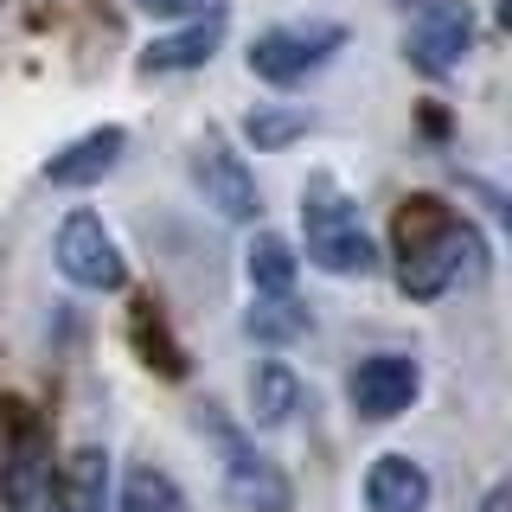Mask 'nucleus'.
I'll list each match as a JSON object with an SVG mask.
<instances>
[{
    "label": "nucleus",
    "mask_w": 512,
    "mask_h": 512,
    "mask_svg": "<svg viewBox=\"0 0 512 512\" xmlns=\"http://www.w3.org/2000/svg\"><path fill=\"white\" fill-rule=\"evenodd\" d=\"M250 333L256 340H301V333H308V314L295 308V301H256L250 308Z\"/></svg>",
    "instance_id": "obj_17"
},
{
    "label": "nucleus",
    "mask_w": 512,
    "mask_h": 512,
    "mask_svg": "<svg viewBox=\"0 0 512 512\" xmlns=\"http://www.w3.org/2000/svg\"><path fill=\"white\" fill-rule=\"evenodd\" d=\"M416 391H423V372H416V359H404V352L359 359V372H352V410H359L365 423H391V416H404L416 404Z\"/></svg>",
    "instance_id": "obj_6"
},
{
    "label": "nucleus",
    "mask_w": 512,
    "mask_h": 512,
    "mask_svg": "<svg viewBox=\"0 0 512 512\" xmlns=\"http://www.w3.org/2000/svg\"><path fill=\"white\" fill-rule=\"evenodd\" d=\"M468 45H474V13H468V0H423V13L410 20L404 52H410L416 71L448 77L461 58H468Z\"/></svg>",
    "instance_id": "obj_4"
},
{
    "label": "nucleus",
    "mask_w": 512,
    "mask_h": 512,
    "mask_svg": "<svg viewBox=\"0 0 512 512\" xmlns=\"http://www.w3.org/2000/svg\"><path fill=\"white\" fill-rule=\"evenodd\" d=\"M480 512H512V487H493V493H487V506H480Z\"/></svg>",
    "instance_id": "obj_20"
},
{
    "label": "nucleus",
    "mask_w": 512,
    "mask_h": 512,
    "mask_svg": "<svg viewBox=\"0 0 512 512\" xmlns=\"http://www.w3.org/2000/svg\"><path fill=\"white\" fill-rule=\"evenodd\" d=\"M301 231H308V256L327 269V276H372V269H378V250H372V237H365L359 212H352L333 186L308 192V205H301Z\"/></svg>",
    "instance_id": "obj_2"
},
{
    "label": "nucleus",
    "mask_w": 512,
    "mask_h": 512,
    "mask_svg": "<svg viewBox=\"0 0 512 512\" xmlns=\"http://www.w3.org/2000/svg\"><path fill=\"white\" fill-rule=\"evenodd\" d=\"M244 128H250V141H256V148H282V141L308 135V116H301V109H256V116H250Z\"/></svg>",
    "instance_id": "obj_18"
},
{
    "label": "nucleus",
    "mask_w": 512,
    "mask_h": 512,
    "mask_svg": "<svg viewBox=\"0 0 512 512\" xmlns=\"http://www.w3.org/2000/svg\"><path fill=\"white\" fill-rule=\"evenodd\" d=\"M250 288H256L263 301H282L288 288H295V250H288L282 237L263 231V237L250 244Z\"/></svg>",
    "instance_id": "obj_15"
},
{
    "label": "nucleus",
    "mask_w": 512,
    "mask_h": 512,
    "mask_svg": "<svg viewBox=\"0 0 512 512\" xmlns=\"http://www.w3.org/2000/svg\"><path fill=\"white\" fill-rule=\"evenodd\" d=\"M192 180H199L205 205H218L231 224L256 218V180H250V167L224 148V141H199V148H192Z\"/></svg>",
    "instance_id": "obj_8"
},
{
    "label": "nucleus",
    "mask_w": 512,
    "mask_h": 512,
    "mask_svg": "<svg viewBox=\"0 0 512 512\" xmlns=\"http://www.w3.org/2000/svg\"><path fill=\"white\" fill-rule=\"evenodd\" d=\"M365 506L372 512H423L429 506V474L410 455H378L365 474Z\"/></svg>",
    "instance_id": "obj_10"
},
{
    "label": "nucleus",
    "mask_w": 512,
    "mask_h": 512,
    "mask_svg": "<svg viewBox=\"0 0 512 512\" xmlns=\"http://www.w3.org/2000/svg\"><path fill=\"white\" fill-rule=\"evenodd\" d=\"M58 269L77 288H122V276H128L116 237L103 231V218H96V212H71V218H64V231H58Z\"/></svg>",
    "instance_id": "obj_5"
},
{
    "label": "nucleus",
    "mask_w": 512,
    "mask_h": 512,
    "mask_svg": "<svg viewBox=\"0 0 512 512\" xmlns=\"http://www.w3.org/2000/svg\"><path fill=\"white\" fill-rule=\"evenodd\" d=\"M58 512H109V455L77 448L58 474Z\"/></svg>",
    "instance_id": "obj_12"
},
{
    "label": "nucleus",
    "mask_w": 512,
    "mask_h": 512,
    "mask_svg": "<svg viewBox=\"0 0 512 512\" xmlns=\"http://www.w3.org/2000/svg\"><path fill=\"white\" fill-rule=\"evenodd\" d=\"M141 13H160V20H180V13H205V0H135Z\"/></svg>",
    "instance_id": "obj_19"
},
{
    "label": "nucleus",
    "mask_w": 512,
    "mask_h": 512,
    "mask_svg": "<svg viewBox=\"0 0 512 512\" xmlns=\"http://www.w3.org/2000/svg\"><path fill=\"white\" fill-rule=\"evenodd\" d=\"M122 148H128V135H122V128H90V135H77L64 154H52L45 180H52V186H96L103 173H116Z\"/></svg>",
    "instance_id": "obj_9"
},
{
    "label": "nucleus",
    "mask_w": 512,
    "mask_h": 512,
    "mask_svg": "<svg viewBox=\"0 0 512 512\" xmlns=\"http://www.w3.org/2000/svg\"><path fill=\"white\" fill-rule=\"evenodd\" d=\"M397 244H404V263H397V282L416 301H436L455 282H474L487 269V244L468 218L442 212L436 199H410L404 224H397Z\"/></svg>",
    "instance_id": "obj_1"
},
{
    "label": "nucleus",
    "mask_w": 512,
    "mask_h": 512,
    "mask_svg": "<svg viewBox=\"0 0 512 512\" xmlns=\"http://www.w3.org/2000/svg\"><path fill=\"white\" fill-rule=\"evenodd\" d=\"M218 39H224V13H205L186 32H167V39L148 45V71H199L218 52Z\"/></svg>",
    "instance_id": "obj_13"
},
{
    "label": "nucleus",
    "mask_w": 512,
    "mask_h": 512,
    "mask_svg": "<svg viewBox=\"0 0 512 512\" xmlns=\"http://www.w3.org/2000/svg\"><path fill=\"white\" fill-rule=\"evenodd\" d=\"M122 512H186V493L160 468H128L122 480Z\"/></svg>",
    "instance_id": "obj_16"
},
{
    "label": "nucleus",
    "mask_w": 512,
    "mask_h": 512,
    "mask_svg": "<svg viewBox=\"0 0 512 512\" xmlns=\"http://www.w3.org/2000/svg\"><path fill=\"white\" fill-rule=\"evenodd\" d=\"M346 45V26L333 20H295V26H269L263 39L250 45V71L263 84H301L308 71H320L333 52Z\"/></svg>",
    "instance_id": "obj_3"
},
{
    "label": "nucleus",
    "mask_w": 512,
    "mask_h": 512,
    "mask_svg": "<svg viewBox=\"0 0 512 512\" xmlns=\"http://www.w3.org/2000/svg\"><path fill=\"white\" fill-rule=\"evenodd\" d=\"M295 404H301V378L288 372L282 359L256 365V378H250V410H256V423L276 429V423H288V416H295Z\"/></svg>",
    "instance_id": "obj_14"
},
{
    "label": "nucleus",
    "mask_w": 512,
    "mask_h": 512,
    "mask_svg": "<svg viewBox=\"0 0 512 512\" xmlns=\"http://www.w3.org/2000/svg\"><path fill=\"white\" fill-rule=\"evenodd\" d=\"M7 506L13 512H58V468L39 442H20L7 461Z\"/></svg>",
    "instance_id": "obj_11"
},
{
    "label": "nucleus",
    "mask_w": 512,
    "mask_h": 512,
    "mask_svg": "<svg viewBox=\"0 0 512 512\" xmlns=\"http://www.w3.org/2000/svg\"><path fill=\"white\" fill-rule=\"evenodd\" d=\"M224 500L237 512H288L295 487H288V474L269 455H256L250 442H237L231 429H224Z\"/></svg>",
    "instance_id": "obj_7"
}]
</instances>
